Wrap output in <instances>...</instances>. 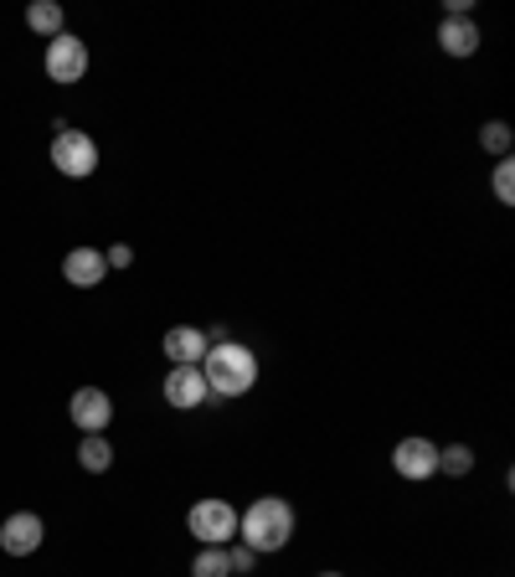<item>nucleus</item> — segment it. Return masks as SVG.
I'll return each instance as SVG.
<instances>
[{
	"mask_svg": "<svg viewBox=\"0 0 515 577\" xmlns=\"http://www.w3.org/2000/svg\"><path fill=\"white\" fill-rule=\"evenodd\" d=\"M392 470H398L402 480H412V485H423V480L439 474V444L423 439V433H412V439H402V444L392 449Z\"/></svg>",
	"mask_w": 515,
	"mask_h": 577,
	"instance_id": "6",
	"label": "nucleus"
},
{
	"mask_svg": "<svg viewBox=\"0 0 515 577\" xmlns=\"http://www.w3.org/2000/svg\"><path fill=\"white\" fill-rule=\"evenodd\" d=\"M68 413L83 433H103L114 423V398L103 392V387H78L73 398H68Z\"/></svg>",
	"mask_w": 515,
	"mask_h": 577,
	"instance_id": "7",
	"label": "nucleus"
},
{
	"mask_svg": "<svg viewBox=\"0 0 515 577\" xmlns=\"http://www.w3.org/2000/svg\"><path fill=\"white\" fill-rule=\"evenodd\" d=\"M206 398H212V392H206L202 367H176V371H165V402H171V408H181V413H196V408H202Z\"/></svg>",
	"mask_w": 515,
	"mask_h": 577,
	"instance_id": "8",
	"label": "nucleus"
},
{
	"mask_svg": "<svg viewBox=\"0 0 515 577\" xmlns=\"http://www.w3.org/2000/svg\"><path fill=\"white\" fill-rule=\"evenodd\" d=\"M227 567H233V577H248L253 567H258V552L237 542V547H227Z\"/></svg>",
	"mask_w": 515,
	"mask_h": 577,
	"instance_id": "18",
	"label": "nucleus"
},
{
	"mask_svg": "<svg viewBox=\"0 0 515 577\" xmlns=\"http://www.w3.org/2000/svg\"><path fill=\"white\" fill-rule=\"evenodd\" d=\"M480 27H474V16L464 11V16H443L439 21V47L449 52V58H474L480 52Z\"/></svg>",
	"mask_w": 515,
	"mask_h": 577,
	"instance_id": "11",
	"label": "nucleus"
},
{
	"mask_svg": "<svg viewBox=\"0 0 515 577\" xmlns=\"http://www.w3.org/2000/svg\"><path fill=\"white\" fill-rule=\"evenodd\" d=\"M480 145H485L490 155H505V150H511V124H505V119H490L485 130H480Z\"/></svg>",
	"mask_w": 515,
	"mask_h": 577,
	"instance_id": "17",
	"label": "nucleus"
},
{
	"mask_svg": "<svg viewBox=\"0 0 515 577\" xmlns=\"http://www.w3.org/2000/svg\"><path fill=\"white\" fill-rule=\"evenodd\" d=\"M27 27L42 37H62V6L58 0H31L27 6Z\"/></svg>",
	"mask_w": 515,
	"mask_h": 577,
	"instance_id": "14",
	"label": "nucleus"
},
{
	"mask_svg": "<svg viewBox=\"0 0 515 577\" xmlns=\"http://www.w3.org/2000/svg\"><path fill=\"white\" fill-rule=\"evenodd\" d=\"M103 274H109V264H103L99 248H73L62 258V279L73 289H93V284H103Z\"/></svg>",
	"mask_w": 515,
	"mask_h": 577,
	"instance_id": "12",
	"label": "nucleus"
},
{
	"mask_svg": "<svg viewBox=\"0 0 515 577\" xmlns=\"http://www.w3.org/2000/svg\"><path fill=\"white\" fill-rule=\"evenodd\" d=\"M52 165H58L62 176L89 181L93 171H99V145H93V134L68 130V124H62L58 140H52Z\"/></svg>",
	"mask_w": 515,
	"mask_h": 577,
	"instance_id": "4",
	"label": "nucleus"
},
{
	"mask_svg": "<svg viewBox=\"0 0 515 577\" xmlns=\"http://www.w3.org/2000/svg\"><path fill=\"white\" fill-rule=\"evenodd\" d=\"M495 196H501V207H511L515 202V165L511 161L495 165Z\"/></svg>",
	"mask_w": 515,
	"mask_h": 577,
	"instance_id": "19",
	"label": "nucleus"
},
{
	"mask_svg": "<svg viewBox=\"0 0 515 577\" xmlns=\"http://www.w3.org/2000/svg\"><path fill=\"white\" fill-rule=\"evenodd\" d=\"M202 377H206V392L212 398H248L253 387H258V356L243 341L217 336L202 356Z\"/></svg>",
	"mask_w": 515,
	"mask_h": 577,
	"instance_id": "1",
	"label": "nucleus"
},
{
	"mask_svg": "<svg viewBox=\"0 0 515 577\" xmlns=\"http://www.w3.org/2000/svg\"><path fill=\"white\" fill-rule=\"evenodd\" d=\"M289 536H295V505L279 501V495H258V501L237 516V542L253 547L258 557H264V552H284Z\"/></svg>",
	"mask_w": 515,
	"mask_h": 577,
	"instance_id": "2",
	"label": "nucleus"
},
{
	"mask_svg": "<svg viewBox=\"0 0 515 577\" xmlns=\"http://www.w3.org/2000/svg\"><path fill=\"white\" fill-rule=\"evenodd\" d=\"M42 536H47L42 516H31V511H16V516L0 526V547L11 552V557H31V552L42 547Z\"/></svg>",
	"mask_w": 515,
	"mask_h": 577,
	"instance_id": "9",
	"label": "nucleus"
},
{
	"mask_svg": "<svg viewBox=\"0 0 515 577\" xmlns=\"http://www.w3.org/2000/svg\"><path fill=\"white\" fill-rule=\"evenodd\" d=\"M470 470H474V449L470 444H443L439 449V474H449V480H464Z\"/></svg>",
	"mask_w": 515,
	"mask_h": 577,
	"instance_id": "15",
	"label": "nucleus"
},
{
	"mask_svg": "<svg viewBox=\"0 0 515 577\" xmlns=\"http://www.w3.org/2000/svg\"><path fill=\"white\" fill-rule=\"evenodd\" d=\"M206 346H212V336L196 326H171L165 330V361L171 367H202Z\"/></svg>",
	"mask_w": 515,
	"mask_h": 577,
	"instance_id": "10",
	"label": "nucleus"
},
{
	"mask_svg": "<svg viewBox=\"0 0 515 577\" xmlns=\"http://www.w3.org/2000/svg\"><path fill=\"white\" fill-rule=\"evenodd\" d=\"M103 264H109V268H130L134 264V248H130V243H114V248L103 253Z\"/></svg>",
	"mask_w": 515,
	"mask_h": 577,
	"instance_id": "20",
	"label": "nucleus"
},
{
	"mask_svg": "<svg viewBox=\"0 0 515 577\" xmlns=\"http://www.w3.org/2000/svg\"><path fill=\"white\" fill-rule=\"evenodd\" d=\"M186 532L202 542V547H227L237 536V505L222 501V495H206L186 511Z\"/></svg>",
	"mask_w": 515,
	"mask_h": 577,
	"instance_id": "3",
	"label": "nucleus"
},
{
	"mask_svg": "<svg viewBox=\"0 0 515 577\" xmlns=\"http://www.w3.org/2000/svg\"><path fill=\"white\" fill-rule=\"evenodd\" d=\"M78 464L89 474H103L109 464H114V444L103 439V433H83V444H78Z\"/></svg>",
	"mask_w": 515,
	"mask_h": 577,
	"instance_id": "13",
	"label": "nucleus"
},
{
	"mask_svg": "<svg viewBox=\"0 0 515 577\" xmlns=\"http://www.w3.org/2000/svg\"><path fill=\"white\" fill-rule=\"evenodd\" d=\"M320 577H346V573H320Z\"/></svg>",
	"mask_w": 515,
	"mask_h": 577,
	"instance_id": "21",
	"label": "nucleus"
},
{
	"mask_svg": "<svg viewBox=\"0 0 515 577\" xmlns=\"http://www.w3.org/2000/svg\"><path fill=\"white\" fill-rule=\"evenodd\" d=\"M47 78L52 83H62V89H73V83H83V73H89V42H78L73 31H62V37H52L47 42Z\"/></svg>",
	"mask_w": 515,
	"mask_h": 577,
	"instance_id": "5",
	"label": "nucleus"
},
{
	"mask_svg": "<svg viewBox=\"0 0 515 577\" xmlns=\"http://www.w3.org/2000/svg\"><path fill=\"white\" fill-rule=\"evenodd\" d=\"M192 577H233V567H227V547H202L196 552Z\"/></svg>",
	"mask_w": 515,
	"mask_h": 577,
	"instance_id": "16",
	"label": "nucleus"
}]
</instances>
